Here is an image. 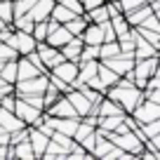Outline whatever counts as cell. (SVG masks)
<instances>
[{
  "instance_id": "obj_1",
  "label": "cell",
  "mask_w": 160,
  "mask_h": 160,
  "mask_svg": "<svg viewBox=\"0 0 160 160\" xmlns=\"http://www.w3.org/2000/svg\"><path fill=\"white\" fill-rule=\"evenodd\" d=\"M106 97L115 99L120 106H122L125 113H132L134 106L144 99V97H141V90L134 87V85H111L108 90H106Z\"/></svg>"
},
{
  "instance_id": "obj_2",
  "label": "cell",
  "mask_w": 160,
  "mask_h": 160,
  "mask_svg": "<svg viewBox=\"0 0 160 160\" xmlns=\"http://www.w3.org/2000/svg\"><path fill=\"white\" fill-rule=\"evenodd\" d=\"M153 73H160L158 71V54L146 57V59H134V68H132V82H134V87L144 90L148 75H153Z\"/></svg>"
},
{
  "instance_id": "obj_3",
  "label": "cell",
  "mask_w": 160,
  "mask_h": 160,
  "mask_svg": "<svg viewBox=\"0 0 160 160\" xmlns=\"http://www.w3.org/2000/svg\"><path fill=\"white\" fill-rule=\"evenodd\" d=\"M47 87V73L33 75L26 80H17L14 82V94L17 97H26V94H42Z\"/></svg>"
},
{
  "instance_id": "obj_4",
  "label": "cell",
  "mask_w": 160,
  "mask_h": 160,
  "mask_svg": "<svg viewBox=\"0 0 160 160\" xmlns=\"http://www.w3.org/2000/svg\"><path fill=\"white\" fill-rule=\"evenodd\" d=\"M130 115L134 118L137 125H144V122H151V120H158L160 118V104L148 101V99H141Z\"/></svg>"
},
{
  "instance_id": "obj_5",
  "label": "cell",
  "mask_w": 160,
  "mask_h": 160,
  "mask_svg": "<svg viewBox=\"0 0 160 160\" xmlns=\"http://www.w3.org/2000/svg\"><path fill=\"white\" fill-rule=\"evenodd\" d=\"M14 113L19 115L21 120H24V125H40L42 122V108H35V106H31L26 99H21V97H17L14 101Z\"/></svg>"
},
{
  "instance_id": "obj_6",
  "label": "cell",
  "mask_w": 160,
  "mask_h": 160,
  "mask_svg": "<svg viewBox=\"0 0 160 160\" xmlns=\"http://www.w3.org/2000/svg\"><path fill=\"white\" fill-rule=\"evenodd\" d=\"M104 66H108L113 73H118V75H125V73H130L132 68H134V54L132 52H120V54H115V57H108V59H99Z\"/></svg>"
},
{
  "instance_id": "obj_7",
  "label": "cell",
  "mask_w": 160,
  "mask_h": 160,
  "mask_svg": "<svg viewBox=\"0 0 160 160\" xmlns=\"http://www.w3.org/2000/svg\"><path fill=\"white\" fill-rule=\"evenodd\" d=\"M42 111L50 113V115H54V118H80V115L75 113V108L71 106V101L66 99V94H61L54 104H50L47 108H42Z\"/></svg>"
},
{
  "instance_id": "obj_8",
  "label": "cell",
  "mask_w": 160,
  "mask_h": 160,
  "mask_svg": "<svg viewBox=\"0 0 160 160\" xmlns=\"http://www.w3.org/2000/svg\"><path fill=\"white\" fill-rule=\"evenodd\" d=\"M35 52L40 54V59H42V64H45V68H47V71H50L52 66H57L61 59H64V57H61V52H59V47H52V45H47L45 40L35 45Z\"/></svg>"
},
{
  "instance_id": "obj_9",
  "label": "cell",
  "mask_w": 160,
  "mask_h": 160,
  "mask_svg": "<svg viewBox=\"0 0 160 160\" xmlns=\"http://www.w3.org/2000/svg\"><path fill=\"white\" fill-rule=\"evenodd\" d=\"M66 99L71 101V106L75 108V113H78L80 118H82V115H87V113L92 111V106H94L80 90H75V87H71V90L66 92Z\"/></svg>"
},
{
  "instance_id": "obj_10",
  "label": "cell",
  "mask_w": 160,
  "mask_h": 160,
  "mask_svg": "<svg viewBox=\"0 0 160 160\" xmlns=\"http://www.w3.org/2000/svg\"><path fill=\"white\" fill-rule=\"evenodd\" d=\"M50 73H54L57 78H61L64 82H73L75 80V75H78V64L75 61H68V59H61L57 66H52L50 68Z\"/></svg>"
},
{
  "instance_id": "obj_11",
  "label": "cell",
  "mask_w": 160,
  "mask_h": 160,
  "mask_svg": "<svg viewBox=\"0 0 160 160\" xmlns=\"http://www.w3.org/2000/svg\"><path fill=\"white\" fill-rule=\"evenodd\" d=\"M52 7H54V0H35L26 14H28L33 21H45V19H50Z\"/></svg>"
},
{
  "instance_id": "obj_12",
  "label": "cell",
  "mask_w": 160,
  "mask_h": 160,
  "mask_svg": "<svg viewBox=\"0 0 160 160\" xmlns=\"http://www.w3.org/2000/svg\"><path fill=\"white\" fill-rule=\"evenodd\" d=\"M28 141H31V146H33L35 160H40V155H42V151H45V146H47V141H50V137H47L45 132H40L38 127L28 125Z\"/></svg>"
},
{
  "instance_id": "obj_13",
  "label": "cell",
  "mask_w": 160,
  "mask_h": 160,
  "mask_svg": "<svg viewBox=\"0 0 160 160\" xmlns=\"http://www.w3.org/2000/svg\"><path fill=\"white\" fill-rule=\"evenodd\" d=\"M19 127H24V120H21L14 111L2 108V106H0V130L14 132V130H19Z\"/></svg>"
},
{
  "instance_id": "obj_14",
  "label": "cell",
  "mask_w": 160,
  "mask_h": 160,
  "mask_svg": "<svg viewBox=\"0 0 160 160\" xmlns=\"http://www.w3.org/2000/svg\"><path fill=\"white\" fill-rule=\"evenodd\" d=\"M80 50H82V38H80V35H73L66 45L59 47L61 57L68 59V61H75V64H78V59H80Z\"/></svg>"
},
{
  "instance_id": "obj_15",
  "label": "cell",
  "mask_w": 160,
  "mask_h": 160,
  "mask_svg": "<svg viewBox=\"0 0 160 160\" xmlns=\"http://www.w3.org/2000/svg\"><path fill=\"white\" fill-rule=\"evenodd\" d=\"M132 54H134V59H146V57L158 54V47H153L148 40L141 38V35L134 31V50H132Z\"/></svg>"
},
{
  "instance_id": "obj_16",
  "label": "cell",
  "mask_w": 160,
  "mask_h": 160,
  "mask_svg": "<svg viewBox=\"0 0 160 160\" xmlns=\"http://www.w3.org/2000/svg\"><path fill=\"white\" fill-rule=\"evenodd\" d=\"M71 38H73V33H71L64 24H59L54 31H50V33H47L45 42H47V45H52V47H61V45H66Z\"/></svg>"
},
{
  "instance_id": "obj_17",
  "label": "cell",
  "mask_w": 160,
  "mask_h": 160,
  "mask_svg": "<svg viewBox=\"0 0 160 160\" xmlns=\"http://www.w3.org/2000/svg\"><path fill=\"white\" fill-rule=\"evenodd\" d=\"M80 38H82V45H101V42H104L101 26H99V24H92V21H90V24L82 28Z\"/></svg>"
},
{
  "instance_id": "obj_18",
  "label": "cell",
  "mask_w": 160,
  "mask_h": 160,
  "mask_svg": "<svg viewBox=\"0 0 160 160\" xmlns=\"http://www.w3.org/2000/svg\"><path fill=\"white\" fill-rule=\"evenodd\" d=\"M122 14H125V19H127V24H130V26H141L146 17L153 14V10H151L148 2H144V5L134 7V10H130V12H122Z\"/></svg>"
},
{
  "instance_id": "obj_19",
  "label": "cell",
  "mask_w": 160,
  "mask_h": 160,
  "mask_svg": "<svg viewBox=\"0 0 160 160\" xmlns=\"http://www.w3.org/2000/svg\"><path fill=\"white\" fill-rule=\"evenodd\" d=\"M125 111H122V106L118 104L115 99H111V97H101L99 104H97V115H122Z\"/></svg>"
},
{
  "instance_id": "obj_20",
  "label": "cell",
  "mask_w": 160,
  "mask_h": 160,
  "mask_svg": "<svg viewBox=\"0 0 160 160\" xmlns=\"http://www.w3.org/2000/svg\"><path fill=\"white\" fill-rule=\"evenodd\" d=\"M33 75H40V71L24 54H19L17 57V80H26V78H33Z\"/></svg>"
},
{
  "instance_id": "obj_21",
  "label": "cell",
  "mask_w": 160,
  "mask_h": 160,
  "mask_svg": "<svg viewBox=\"0 0 160 160\" xmlns=\"http://www.w3.org/2000/svg\"><path fill=\"white\" fill-rule=\"evenodd\" d=\"M14 158H19V160H35L33 146H31L28 139H24V141H19V144H14Z\"/></svg>"
},
{
  "instance_id": "obj_22",
  "label": "cell",
  "mask_w": 160,
  "mask_h": 160,
  "mask_svg": "<svg viewBox=\"0 0 160 160\" xmlns=\"http://www.w3.org/2000/svg\"><path fill=\"white\" fill-rule=\"evenodd\" d=\"M0 78L5 82H10V85H14L17 82V59H10L0 66Z\"/></svg>"
},
{
  "instance_id": "obj_23",
  "label": "cell",
  "mask_w": 160,
  "mask_h": 160,
  "mask_svg": "<svg viewBox=\"0 0 160 160\" xmlns=\"http://www.w3.org/2000/svg\"><path fill=\"white\" fill-rule=\"evenodd\" d=\"M108 21H111V26H113V31H115V38H118V35H122V33H127V31L132 28V26L127 24V19H125V14H122V12H120V14L108 17Z\"/></svg>"
},
{
  "instance_id": "obj_24",
  "label": "cell",
  "mask_w": 160,
  "mask_h": 160,
  "mask_svg": "<svg viewBox=\"0 0 160 160\" xmlns=\"http://www.w3.org/2000/svg\"><path fill=\"white\" fill-rule=\"evenodd\" d=\"M97 78H99L106 87H111V85L118 82V73H113V71H111L108 66H104L101 61H99V68H97Z\"/></svg>"
},
{
  "instance_id": "obj_25",
  "label": "cell",
  "mask_w": 160,
  "mask_h": 160,
  "mask_svg": "<svg viewBox=\"0 0 160 160\" xmlns=\"http://www.w3.org/2000/svg\"><path fill=\"white\" fill-rule=\"evenodd\" d=\"M50 17L54 21H59V24H66L68 19H73L75 17V12H71V10H66L64 5H59V2H54V7H52V12H50Z\"/></svg>"
},
{
  "instance_id": "obj_26",
  "label": "cell",
  "mask_w": 160,
  "mask_h": 160,
  "mask_svg": "<svg viewBox=\"0 0 160 160\" xmlns=\"http://www.w3.org/2000/svg\"><path fill=\"white\" fill-rule=\"evenodd\" d=\"M85 14H87V19H90L92 24H101V21L108 19V10H106V5H97V7H92V10H87Z\"/></svg>"
},
{
  "instance_id": "obj_27",
  "label": "cell",
  "mask_w": 160,
  "mask_h": 160,
  "mask_svg": "<svg viewBox=\"0 0 160 160\" xmlns=\"http://www.w3.org/2000/svg\"><path fill=\"white\" fill-rule=\"evenodd\" d=\"M66 160H94V155H92L90 151H85L80 144H75L73 148L66 153Z\"/></svg>"
},
{
  "instance_id": "obj_28",
  "label": "cell",
  "mask_w": 160,
  "mask_h": 160,
  "mask_svg": "<svg viewBox=\"0 0 160 160\" xmlns=\"http://www.w3.org/2000/svg\"><path fill=\"white\" fill-rule=\"evenodd\" d=\"M134 31L141 35V38L148 40L153 47H158V50H160V33H158V31H148V28H141V26H134Z\"/></svg>"
},
{
  "instance_id": "obj_29",
  "label": "cell",
  "mask_w": 160,
  "mask_h": 160,
  "mask_svg": "<svg viewBox=\"0 0 160 160\" xmlns=\"http://www.w3.org/2000/svg\"><path fill=\"white\" fill-rule=\"evenodd\" d=\"M47 33H50V28H47V19L45 21H35V24H33L31 35L35 38V42H42V40L47 38Z\"/></svg>"
},
{
  "instance_id": "obj_30",
  "label": "cell",
  "mask_w": 160,
  "mask_h": 160,
  "mask_svg": "<svg viewBox=\"0 0 160 160\" xmlns=\"http://www.w3.org/2000/svg\"><path fill=\"white\" fill-rule=\"evenodd\" d=\"M0 19L5 21V24H12V19H14L12 0H0Z\"/></svg>"
},
{
  "instance_id": "obj_31",
  "label": "cell",
  "mask_w": 160,
  "mask_h": 160,
  "mask_svg": "<svg viewBox=\"0 0 160 160\" xmlns=\"http://www.w3.org/2000/svg\"><path fill=\"white\" fill-rule=\"evenodd\" d=\"M47 82H50L52 87H57V90H59L61 94H66V92L71 90V85H68V82H64L61 78H57V75H54V73H50V71H47Z\"/></svg>"
},
{
  "instance_id": "obj_32",
  "label": "cell",
  "mask_w": 160,
  "mask_h": 160,
  "mask_svg": "<svg viewBox=\"0 0 160 160\" xmlns=\"http://www.w3.org/2000/svg\"><path fill=\"white\" fill-rule=\"evenodd\" d=\"M134 28V26H132ZM141 28H148V31H158L160 33V14H148L141 24Z\"/></svg>"
},
{
  "instance_id": "obj_33",
  "label": "cell",
  "mask_w": 160,
  "mask_h": 160,
  "mask_svg": "<svg viewBox=\"0 0 160 160\" xmlns=\"http://www.w3.org/2000/svg\"><path fill=\"white\" fill-rule=\"evenodd\" d=\"M54 2H59V5H64L66 10H71V12H75V14H82V2L80 0H54Z\"/></svg>"
},
{
  "instance_id": "obj_34",
  "label": "cell",
  "mask_w": 160,
  "mask_h": 160,
  "mask_svg": "<svg viewBox=\"0 0 160 160\" xmlns=\"http://www.w3.org/2000/svg\"><path fill=\"white\" fill-rule=\"evenodd\" d=\"M141 130H144L146 137L160 134V118H158V120H151V122H144V125H141Z\"/></svg>"
},
{
  "instance_id": "obj_35",
  "label": "cell",
  "mask_w": 160,
  "mask_h": 160,
  "mask_svg": "<svg viewBox=\"0 0 160 160\" xmlns=\"http://www.w3.org/2000/svg\"><path fill=\"white\" fill-rule=\"evenodd\" d=\"M24 57H26V59H28V61H31V64H33V66H35V68H38V71H40V73H47V68H45V64H42V59H40V54H38V52H35V50H33V52H28V54H24Z\"/></svg>"
},
{
  "instance_id": "obj_36",
  "label": "cell",
  "mask_w": 160,
  "mask_h": 160,
  "mask_svg": "<svg viewBox=\"0 0 160 160\" xmlns=\"http://www.w3.org/2000/svg\"><path fill=\"white\" fill-rule=\"evenodd\" d=\"M118 2V7H120V12H130V10H134V7H139V5H144L146 0H115Z\"/></svg>"
},
{
  "instance_id": "obj_37",
  "label": "cell",
  "mask_w": 160,
  "mask_h": 160,
  "mask_svg": "<svg viewBox=\"0 0 160 160\" xmlns=\"http://www.w3.org/2000/svg\"><path fill=\"white\" fill-rule=\"evenodd\" d=\"M101 33H104V42L106 40H115V31H113V26H111V21L106 19V21H101Z\"/></svg>"
},
{
  "instance_id": "obj_38",
  "label": "cell",
  "mask_w": 160,
  "mask_h": 160,
  "mask_svg": "<svg viewBox=\"0 0 160 160\" xmlns=\"http://www.w3.org/2000/svg\"><path fill=\"white\" fill-rule=\"evenodd\" d=\"M85 85H90V87H92V90H97V92H101V94H106V90H108V87H106V85H104V82H101V80H99V78H97V75H94V78H90V80H87V82H85Z\"/></svg>"
},
{
  "instance_id": "obj_39",
  "label": "cell",
  "mask_w": 160,
  "mask_h": 160,
  "mask_svg": "<svg viewBox=\"0 0 160 160\" xmlns=\"http://www.w3.org/2000/svg\"><path fill=\"white\" fill-rule=\"evenodd\" d=\"M0 160H14V146L12 144L0 146Z\"/></svg>"
},
{
  "instance_id": "obj_40",
  "label": "cell",
  "mask_w": 160,
  "mask_h": 160,
  "mask_svg": "<svg viewBox=\"0 0 160 160\" xmlns=\"http://www.w3.org/2000/svg\"><path fill=\"white\" fill-rule=\"evenodd\" d=\"M21 99H26L31 106H35V108H42V94H26V97H21Z\"/></svg>"
},
{
  "instance_id": "obj_41",
  "label": "cell",
  "mask_w": 160,
  "mask_h": 160,
  "mask_svg": "<svg viewBox=\"0 0 160 160\" xmlns=\"http://www.w3.org/2000/svg\"><path fill=\"white\" fill-rule=\"evenodd\" d=\"M82 2V10H92V7H97V5H104V0H80Z\"/></svg>"
},
{
  "instance_id": "obj_42",
  "label": "cell",
  "mask_w": 160,
  "mask_h": 160,
  "mask_svg": "<svg viewBox=\"0 0 160 160\" xmlns=\"http://www.w3.org/2000/svg\"><path fill=\"white\" fill-rule=\"evenodd\" d=\"M5 26H7V24H5V21H2V19H0V28H5Z\"/></svg>"
},
{
  "instance_id": "obj_43",
  "label": "cell",
  "mask_w": 160,
  "mask_h": 160,
  "mask_svg": "<svg viewBox=\"0 0 160 160\" xmlns=\"http://www.w3.org/2000/svg\"><path fill=\"white\" fill-rule=\"evenodd\" d=\"M146 2H153V0H146Z\"/></svg>"
},
{
  "instance_id": "obj_44",
  "label": "cell",
  "mask_w": 160,
  "mask_h": 160,
  "mask_svg": "<svg viewBox=\"0 0 160 160\" xmlns=\"http://www.w3.org/2000/svg\"><path fill=\"white\" fill-rule=\"evenodd\" d=\"M104 2H111V0H104Z\"/></svg>"
}]
</instances>
